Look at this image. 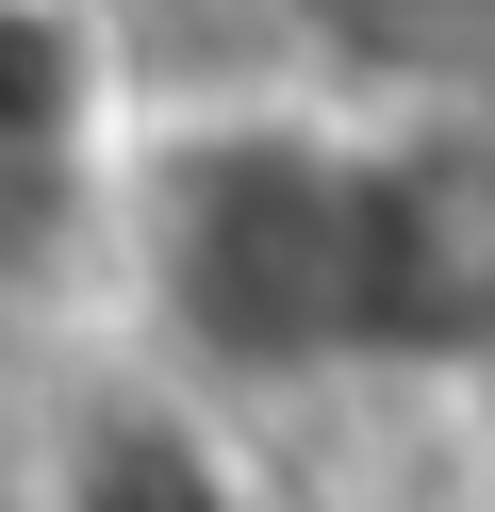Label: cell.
<instances>
[{
    "label": "cell",
    "mask_w": 495,
    "mask_h": 512,
    "mask_svg": "<svg viewBox=\"0 0 495 512\" xmlns=\"http://www.w3.org/2000/svg\"><path fill=\"white\" fill-rule=\"evenodd\" d=\"M380 380H495V100H363Z\"/></svg>",
    "instance_id": "3957f363"
},
{
    "label": "cell",
    "mask_w": 495,
    "mask_h": 512,
    "mask_svg": "<svg viewBox=\"0 0 495 512\" xmlns=\"http://www.w3.org/2000/svg\"><path fill=\"white\" fill-rule=\"evenodd\" d=\"M347 100H495V0H281Z\"/></svg>",
    "instance_id": "5b68a950"
},
{
    "label": "cell",
    "mask_w": 495,
    "mask_h": 512,
    "mask_svg": "<svg viewBox=\"0 0 495 512\" xmlns=\"http://www.w3.org/2000/svg\"><path fill=\"white\" fill-rule=\"evenodd\" d=\"M132 67L99 0H0V331L66 298L116 248L132 199Z\"/></svg>",
    "instance_id": "7a4b0ae2"
},
{
    "label": "cell",
    "mask_w": 495,
    "mask_h": 512,
    "mask_svg": "<svg viewBox=\"0 0 495 512\" xmlns=\"http://www.w3.org/2000/svg\"><path fill=\"white\" fill-rule=\"evenodd\" d=\"M116 281L165 380H380V199H363V100H182L132 133Z\"/></svg>",
    "instance_id": "6da1fadb"
},
{
    "label": "cell",
    "mask_w": 495,
    "mask_h": 512,
    "mask_svg": "<svg viewBox=\"0 0 495 512\" xmlns=\"http://www.w3.org/2000/svg\"><path fill=\"white\" fill-rule=\"evenodd\" d=\"M0 512H33V479H0Z\"/></svg>",
    "instance_id": "8992f818"
},
{
    "label": "cell",
    "mask_w": 495,
    "mask_h": 512,
    "mask_svg": "<svg viewBox=\"0 0 495 512\" xmlns=\"http://www.w3.org/2000/svg\"><path fill=\"white\" fill-rule=\"evenodd\" d=\"M33 512H264V479L182 380H83L33 446Z\"/></svg>",
    "instance_id": "277c9868"
}]
</instances>
